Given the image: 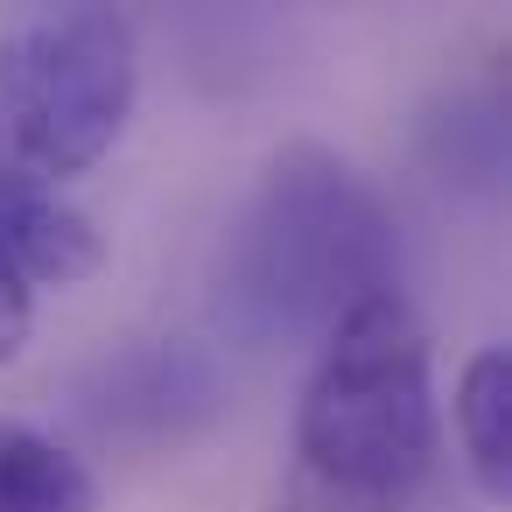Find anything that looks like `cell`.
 <instances>
[{
  "instance_id": "cell-1",
  "label": "cell",
  "mask_w": 512,
  "mask_h": 512,
  "mask_svg": "<svg viewBox=\"0 0 512 512\" xmlns=\"http://www.w3.org/2000/svg\"><path fill=\"white\" fill-rule=\"evenodd\" d=\"M379 288H393V218L379 197L323 148L274 155L218 267L225 323L246 337L330 330Z\"/></svg>"
},
{
  "instance_id": "cell-2",
  "label": "cell",
  "mask_w": 512,
  "mask_h": 512,
  "mask_svg": "<svg viewBox=\"0 0 512 512\" xmlns=\"http://www.w3.org/2000/svg\"><path fill=\"white\" fill-rule=\"evenodd\" d=\"M435 365L414 309L379 288L351 302L309 365L295 407L302 470L351 505H400L435 470Z\"/></svg>"
},
{
  "instance_id": "cell-3",
  "label": "cell",
  "mask_w": 512,
  "mask_h": 512,
  "mask_svg": "<svg viewBox=\"0 0 512 512\" xmlns=\"http://www.w3.org/2000/svg\"><path fill=\"white\" fill-rule=\"evenodd\" d=\"M141 92L134 29L64 8L0 36V197H57L113 155Z\"/></svg>"
},
{
  "instance_id": "cell-4",
  "label": "cell",
  "mask_w": 512,
  "mask_h": 512,
  "mask_svg": "<svg viewBox=\"0 0 512 512\" xmlns=\"http://www.w3.org/2000/svg\"><path fill=\"white\" fill-rule=\"evenodd\" d=\"M0 246L29 288H78L106 267V239L64 197H0Z\"/></svg>"
},
{
  "instance_id": "cell-5",
  "label": "cell",
  "mask_w": 512,
  "mask_h": 512,
  "mask_svg": "<svg viewBox=\"0 0 512 512\" xmlns=\"http://www.w3.org/2000/svg\"><path fill=\"white\" fill-rule=\"evenodd\" d=\"M456 435H463V463H470L477 491L505 505V491H512V351L505 344L470 351V365L456 379Z\"/></svg>"
},
{
  "instance_id": "cell-6",
  "label": "cell",
  "mask_w": 512,
  "mask_h": 512,
  "mask_svg": "<svg viewBox=\"0 0 512 512\" xmlns=\"http://www.w3.org/2000/svg\"><path fill=\"white\" fill-rule=\"evenodd\" d=\"M0 512H99V484L64 442L0 421Z\"/></svg>"
},
{
  "instance_id": "cell-7",
  "label": "cell",
  "mask_w": 512,
  "mask_h": 512,
  "mask_svg": "<svg viewBox=\"0 0 512 512\" xmlns=\"http://www.w3.org/2000/svg\"><path fill=\"white\" fill-rule=\"evenodd\" d=\"M29 330H36V288L22 281V267L0 246V365H15L29 351Z\"/></svg>"
}]
</instances>
